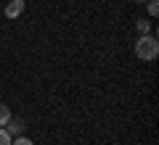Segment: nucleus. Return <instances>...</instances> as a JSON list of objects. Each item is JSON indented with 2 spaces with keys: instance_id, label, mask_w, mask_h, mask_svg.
I'll use <instances>...</instances> for the list:
<instances>
[{
  "instance_id": "obj_1",
  "label": "nucleus",
  "mask_w": 159,
  "mask_h": 145,
  "mask_svg": "<svg viewBox=\"0 0 159 145\" xmlns=\"http://www.w3.org/2000/svg\"><path fill=\"white\" fill-rule=\"evenodd\" d=\"M135 56L141 61H154L159 56V40L154 34H141L135 42Z\"/></svg>"
},
{
  "instance_id": "obj_2",
  "label": "nucleus",
  "mask_w": 159,
  "mask_h": 145,
  "mask_svg": "<svg viewBox=\"0 0 159 145\" xmlns=\"http://www.w3.org/2000/svg\"><path fill=\"white\" fill-rule=\"evenodd\" d=\"M21 13H24V0H8L6 16H8V19H19Z\"/></svg>"
},
{
  "instance_id": "obj_3",
  "label": "nucleus",
  "mask_w": 159,
  "mask_h": 145,
  "mask_svg": "<svg viewBox=\"0 0 159 145\" xmlns=\"http://www.w3.org/2000/svg\"><path fill=\"white\" fill-rule=\"evenodd\" d=\"M8 119H11V111H8V106H3V103H0V127H6Z\"/></svg>"
},
{
  "instance_id": "obj_4",
  "label": "nucleus",
  "mask_w": 159,
  "mask_h": 145,
  "mask_svg": "<svg viewBox=\"0 0 159 145\" xmlns=\"http://www.w3.org/2000/svg\"><path fill=\"white\" fill-rule=\"evenodd\" d=\"M11 143H13V140H11V134H8L6 129L0 127V145H11Z\"/></svg>"
},
{
  "instance_id": "obj_5",
  "label": "nucleus",
  "mask_w": 159,
  "mask_h": 145,
  "mask_svg": "<svg viewBox=\"0 0 159 145\" xmlns=\"http://www.w3.org/2000/svg\"><path fill=\"white\" fill-rule=\"evenodd\" d=\"M159 13V3L157 0H148V16H157Z\"/></svg>"
},
{
  "instance_id": "obj_6",
  "label": "nucleus",
  "mask_w": 159,
  "mask_h": 145,
  "mask_svg": "<svg viewBox=\"0 0 159 145\" xmlns=\"http://www.w3.org/2000/svg\"><path fill=\"white\" fill-rule=\"evenodd\" d=\"M11 145H34V143H32L29 137H16V140L11 143Z\"/></svg>"
},
{
  "instance_id": "obj_7",
  "label": "nucleus",
  "mask_w": 159,
  "mask_h": 145,
  "mask_svg": "<svg viewBox=\"0 0 159 145\" xmlns=\"http://www.w3.org/2000/svg\"><path fill=\"white\" fill-rule=\"evenodd\" d=\"M138 32H141V34H148V21H143V19H141V21H138Z\"/></svg>"
},
{
  "instance_id": "obj_8",
  "label": "nucleus",
  "mask_w": 159,
  "mask_h": 145,
  "mask_svg": "<svg viewBox=\"0 0 159 145\" xmlns=\"http://www.w3.org/2000/svg\"><path fill=\"white\" fill-rule=\"evenodd\" d=\"M135 3H143V0H135Z\"/></svg>"
}]
</instances>
